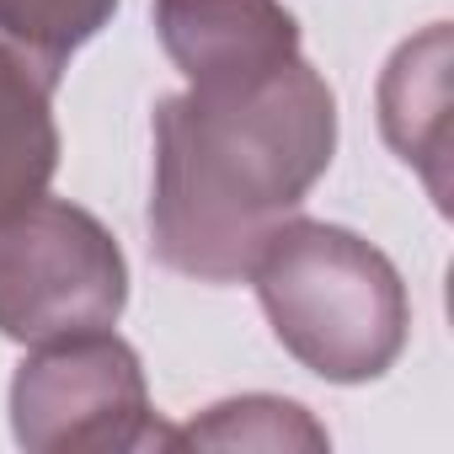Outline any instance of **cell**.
Returning <instances> with one entry per match:
<instances>
[{
  "label": "cell",
  "instance_id": "obj_1",
  "mask_svg": "<svg viewBox=\"0 0 454 454\" xmlns=\"http://www.w3.org/2000/svg\"><path fill=\"white\" fill-rule=\"evenodd\" d=\"M337 155V97L310 59L257 91L155 102L150 252L192 284H241Z\"/></svg>",
  "mask_w": 454,
  "mask_h": 454
},
{
  "label": "cell",
  "instance_id": "obj_2",
  "mask_svg": "<svg viewBox=\"0 0 454 454\" xmlns=\"http://www.w3.org/2000/svg\"><path fill=\"white\" fill-rule=\"evenodd\" d=\"M247 278L278 348L326 385H369L406 353V284L395 262L348 224L284 219Z\"/></svg>",
  "mask_w": 454,
  "mask_h": 454
},
{
  "label": "cell",
  "instance_id": "obj_3",
  "mask_svg": "<svg viewBox=\"0 0 454 454\" xmlns=\"http://www.w3.org/2000/svg\"><path fill=\"white\" fill-rule=\"evenodd\" d=\"M129 262L113 231L70 198H38L0 224V337L22 348L118 326Z\"/></svg>",
  "mask_w": 454,
  "mask_h": 454
},
{
  "label": "cell",
  "instance_id": "obj_4",
  "mask_svg": "<svg viewBox=\"0 0 454 454\" xmlns=\"http://www.w3.org/2000/svg\"><path fill=\"white\" fill-rule=\"evenodd\" d=\"M12 438L33 454L166 449L145 364L113 326L27 348L12 374Z\"/></svg>",
  "mask_w": 454,
  "mask_h": 454
},
{
  "label": "cell",
  "instance_id": "obj_5",
  "mask_svg": "<svg viewBox=\"0 0 454 454\" xmlns=\"http://www.w3.org/2000/svg\"><path fill=\"white\" fill-rule=\"evenodd\" d=\"M155 38L198 97H241L300 59V22L284 0H155Z\"/></svg>",
  "mask_w": 454,
  "mask_h": 454
},
{
  "label": "cell",
  "instance_id": "obj_6",
  "mask_svg": "<svg viewBox=\"0 0 454 454\" xmlns=\"http://www.w3.org/2000/svg\"><path fill=\"white\" fill-rule=\"evenodd\" d=\"M449 70L454 38L449 22H433L385 59L374 91L385 145L422 176L438 208H449Z\"/></svg>",
  "mask_w": 454,
  "mask_h": 454
},
{
  "label": "cell",
  "instance_id": "obj_7",
  "mask_svg": "<svg viewBox=\"0 0 454 454\" xmlns=\"http://www.w3.org/2000/svg\"><path fill=\"white\" fill-rule=\"evenodd\" d=\"M65 70L33 54L22 38L0 27V224H12L22 208L49 198L59 171V123L54 91Z\"/></svg>",
  "mask_w": 454,
  "mask_h": 454
},
{
  "label": "cell",
  "instance_id": "obj_8",
  "mask_svg": "<svg viewBox=\"0 0 454 454\" xmlns=\"http://www.w3.org/2000/svg\"><path fill=\"white\" fill-rule=\"evenodd\" d=\"M326 427L284 395H231L182 427H166V449H326Z\"/></svg>",
  "mask_w": 454,
  "mask_h": 454
},
{
  "label": "cell",
  "instance_id": "obj_9",
  "mask_svg": "<svg viewBox=\"0 0 454 454\" xmlns=\"http://www.w3.org/2000/svg\"><path fill=\"white\" fill-rule=\"evenodd\" d=\"M118 12V0H0V27L59 70L81 43H91Z\"/></svg>",
  "mask_w": 454,
  "mask_h": 454
}]
</instances>
